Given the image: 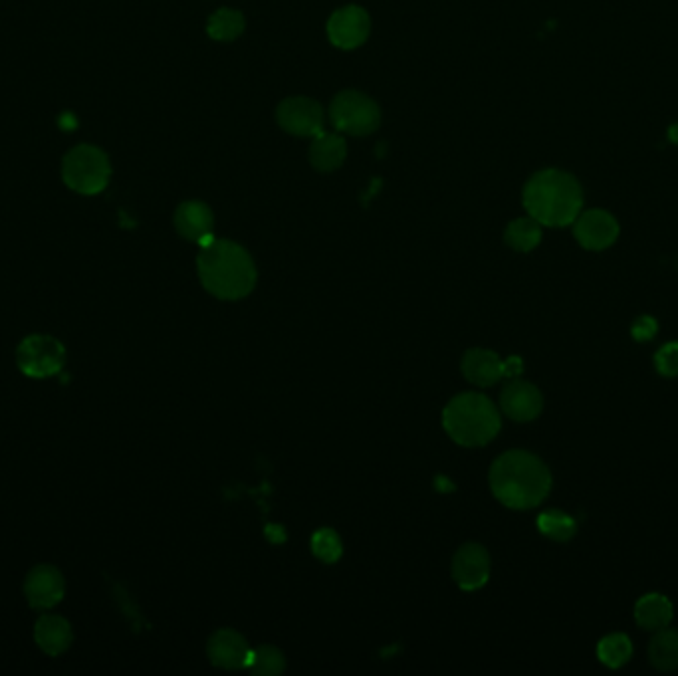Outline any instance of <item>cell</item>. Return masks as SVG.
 Instances as JSON below:
<instances>
[{
	"label": "cell",
	"mask_w": 678,
	"mask_h": 676,
	"mask_svg": "<svg viewBox=\"0 0 678 676\" xmlns=\"http://www.w3.org/2000/svg\"><path fill=\"white\" fill-rule=\"evenodd\" d=\"M671 139H673L675 143H678V125L671 127Z\"/></svg>",
	"instance_id": "f546056e"
},
{
	"label": "cell",
	"mask_w": 678,
	"mask_h": 676,
	"mask_svg": "<svg viewBox=\"0 0 678 676\" xmlns=\"http://www.w3.org/2000/svg\"><path fill=\"white\" fill-rule=\"evenodd\" d=\"M573 234L587 250H605L619 238V223L613 215L601 209L579 213L573 221Z\"/></svg>",
	"instance_id": "8fae6325"
},
{
	"label": "cell",
	"mask_w": 678,
	"mask_h": 676,
	"mask_svg": "<svg viewBox=\"0 0 678 676\" xmlns=\"http://www.w3.org/2000/svg\"><path fill=\"white\" fill-rule=\"evenodd\" d=\"M276 119L280 127L298 137H316L324 131V110L310 98H288L278 110Z\"/></svg>",
	"instance_id": "9c48e42d"
},
{
	"label": "cell",
	"mask_w": 678,
	"mask_h": 676,
	"mask_svg": "<svg viewBox=\"0 0 678 676\" xmlns=\"http://www.w3.org/2000/svg\"><path fill=\"white\" fill-rule=\"evenodd\" d=\"M462 373L470 383L490 387L504 377V361L494 351L470 349L462 357Z\"/></svg>",
	"instance_id": "e0dca14e"
},
{
	"label": "cell",
	"mask_w": 678,
	"mask_h": 676,
	"mask_svg": "<svg viewBox=\"0 0 678 676\" xmlns=\"http://www.w3.org/2000/svg\"><path fill=\"white\" fill-rule=\"evenodd\" d=\"M312 552L318 560L326 562V564H334L338 562L341 556V540L334 530H318L312 538Z\"/></svg>",
	"instance_id": "484cf974"
},
{
	"label": "cell",
	"mask_w": 678,
	"mask_h": 676,
	"mask_svg": "<svg viewBox=\"0 0 678 676\" xmlns=\"http://www.w3.org/2000/svg\"><path fill=\"white\" fill-rule=\"evenodd\" d=\"M504 240L510 248L518 252H530L542 242V225L532 217L516 219L506 228Z\"/></svg>",
	"instance_id": "7402d4cb"
},
{
	"label": "cell",
	"mask_w": 678,
	"mask_h": 676,
	"mask_svg": "<svg viewBox=\"0 0 678 676\" xmlns=\"http://www.w3.org/2000/svg\"><path fill=\"white\" fill-rule=\"evenodd\" d=\"M252 651L242 635L230 629L217 631L209 641V659L215 667L236 671L248 667Z\"/></svg>",
	"instance_id": "5bb4252c"
},
{
	"label": "cell",
	"mask_w": 678,
	"mask_h": 676,
	"mask_svg": "<svg viewBox=\"0 0 678 676\" xmlns=\"http://www.w3.org/2000/svg\"><path fill=\"white\" fill-rule=\"evenodd\" d=\"M330 117L338 131L357 137L373 133L381 123L379 106L369 96L353 90L341 92L334 98Z\"/></svg>",
	"instance_id": "52a82bcc"
},
{
	"label": "cell",
	"mask_w": 678,
	"mask_h": 676,
	"mask_svg": "<svg viewBox=\"0 0 678 676\" xmlns=\"http://www.w3.org/2000/svg\"><path fill=\"white\" fill-rule=\"evenodd\" d=\"M490 488L512 510L540 506L552 490L550 468L528 451L504 452L490 468Z\"/></svg>",
	"instance_id": "6da1fadb"
},
{
	"label": "cell",
	"mask_w": 678,
	"mask_h": 676,
	"mask_svg": "<svg viewBox=\"0 0 678 676\" xmlns=\"http://www.w3.org/2000/svg\"><path fill=\"white\" fill-rule=\"evenodd\" d=\"M371 30L369 14L361 6L339 8L328 22V36L334 46L341 50H353L361 46Z\"/></svg>",
	"instance_id": "30bf717a"
},
{
	"label": "cell",
	"mask_w": 678,
	"mask_h": 676,
	"mask_svg": "<svg viewBox=\"0 0 678 676\" xmlns=\"http://www.w3.org/2000/svg\"><path fill=\"white\" fill-rule=\"evenodd\" d=\"M524 207L540 225H573L583 209V193L575 177L560 169L536 173L524 187Z\"/></svg>",
	"instance_id": "3957f363"
},
{
	"label": "cell",
	"mask_w": 678,
	"mask_h": 676,
	"mask_svg": "<svg viewBox=\"0 0 678 676\" xmlns=\"http://www.w3.org/2000/svg\"><path fill=\"white\" fill-rule=\"evenodd\" d=\"M675 607L663 593H647L635 603V621L645 631H661L671 625Z\"/></svg>",
	"instance_id": "ac0fdd59"
},
{
	"label": "cell",
	"mask_w": 678,
	"mask_h": 676,
	"mask_svg": "<svg viewBox=\"0 0 678 676\" xmlns=\"http://www.w3.org/2000/svg\"><path fill=\"white\" fill-rule=\"evenodd\" d=\"M633 657V643L625 633H611L597 643V659L609 669L625 667Z\"/></svg>",
	"instance_id": "44dd1931"
},
{
	"label": "cell",
	"mask_w": 678,
	"mask_h": 676,
	"mask_svg": "<svg viewBox=\"0 0 678 676\" xmlns=\"http://www.w3.org/2000/svg\"><path fill=\"white\" fill-rule=\"evenodd\" d=\"M244 30V16L238 10L221 8L209 18V36L221 42L234 40Z\"/></svg>",
	"instance_id": "cb8c5ba5"
},
{
	"label": "cell",
	"mask_w": 678,
	"mask_h": 676,
	"mask_svg": "<svg viewBox=\"0 0 678 676\" xmlns=\"http://www.w3.org/2000/svg\"><path fill=\"white\" fill-rule=\"evenodd\" d=\"M452 577L466 591L482 587L490 577L488 552L478 544L462 546L452 560Z\"/></svg>",
	"instance_id": "4fadbf2b"
},
{
	"label": "cell",
	"mask_w": 678,
	"mask_h": 676,
	"mask_svg": "<svg viewBox=\"0 0 678 676\" xmlns=\"http://www.w3.org/2000/svg\"><path fill=\"white\" fill-rule=\"evenodd\" d=\"M34 641L42 653L58 657L70 649L74 641V631L68 619L54 613H44L34 625Z\"/></svg>",
	"instance_id": "2e32d148"
},
{
	"label": "cell",
	"mask_w": 678,
	"mask_h": 676,
	"mask_svg": "<svg viewBox=\"0 0 678 676\" xmlns=\"http://www.w3.org/2000/svg\"><path fill=\"white\" fill-rule=\"evenodd\" d=\"M197 270L207 292L221 300H240L256 284V266L250 254L232 240L213 238L201 246Z\"/></svg>",
	"instance_id": "7a4b0ae2"
},
{
	"label": "cell",
	"mask_w": 678,
	"mask_h": 676,
	"mask_svg": "<svg viewBox=\"0 0 678 676\" xmlns=\"http://www.w3.org/2000/svg\"><path fill=\"white\" fill-rule=\"evenodd\" d=\"M649 661L657 671H678V629L665 627L655 631V637L649 643Z\"/></svg>",
	"instance_id": "ffe728a7"
},
{
	"label": "cell",
	"mask_w": 678,
	"mask_h": 676,
	"mask_svg": "<svg viewBox=\"0 0 678 676\" xmlns=\"http://www.w3.org/2000/svg\"><path fill=\"white\" fill-rule=\"evenodd\" d=\"M16 365L30 379L56 377L66 365V347L48 334L26 336L16 347Z\"/></svg>",
	"instance_id": "8992f818"
},
{
	"label": "cell",
	"mask_w": 678,
	"mask_h": 676,
	"mask_svg": "<svg viewBox=\"0 0 678 676\" xmlns=\"http://www.w3.org/2000/svg\"><path fill=\"white\" fill-rule=\"evenodd\" d=\"M345 155H347L345 139L338 133L320 131L310 145V161L318 171H324V173L336 171L338 167H341V163L345 161Z\"/></svg>",
	"instance_id": "d6986e66"
},
{
	"label": "cell",
	"mask_w": 678,
	"mask_h": 676,
	"mask_svg": "<svg viewBox=\"0 0 678 676\" xmlns=\"http://www.w3.org/2000/svg\"><path fill=\"white\" fill-rule=\"evenodd\" d=\"M248 669L254 675H280L284 671V657L278 649L266 645L252 651Z\"/></svg>",
	"instance_id": "d4e9b609"
},
{
	"label": "cell",
	"mask_w": 678,
	"mask_h": 676,
	"mask_svg": "<svg viewBox=\"0 0 678 676\" xmlns=\"http://www.w3.org/2000/svg\"><path fill=\"white\" fill-rule=\"evenodd\" d=\"M500 407L512 421L530 423L540 417L544 409V397L536 385L528 381H512L502 391Z\"/></svg>",
	"instance_id": "7c38bea8"
},
{
	"label": "cell",
	"mask_w": 678,
	"mask_h": 676,
	"mask_svg": "<svg viewBox=\"0 0 678 676\" xmlns=\"http://www.w3.org/2000/svg\"><path fill=\"white\" fill-rule=\"evenodd\" d=\"M66 595V579L56 565H34L24 579V597L36 611L54 609Z\"/></svg>",
	"instance_id": "ba28073f"
},
{
	"label": "cell",
	"mask_w": 678,
	"mask_h": 676,
	"mask_svg": "<svg viewBox=\"0 0 678 676\" xmlns=\"http://www.w3.org/2000/svg\"><path fill=\"white\" fill-rule=\"evenodd\" d=\"M657 332H659V324L653 316H639L631 326V336L639 343L655 339Z\"/></svg>",
	"instance_id": "83f0119b"
},
{
	"label": "cell",
	"mask_w": 678,
	"mask_h": 676,
	"mask_svg": "<svg viewBox=\"0 0 678 676\" xmlns=\"http://www.w3.org/2000/svg\"><path fill=\"white\" fill-rule=\"evenodd\" d=\"M112 177V163L106 151L96 145L82 143L70 149L62 159V181L78 195H100Z\"/></svg>",
	"instance_id": "5b68a950"
},
{
	"label": "cell",
	"mask_w": 678,
	"mask_h": 676,
	"mask_svg": "<svg viewBox=\"0 0 678 676\" xmlns=\"http://www.w3.org/2000/svg\"><path fill=\"white\" fill-rule=\"evenodd\" d=\"M655 369L663 377H678V341H669L665 343L657 353H655Z\"/></svg>",
	"instance_id": "4316f807"
},
{
	"label": "cell",
	"mask_w": 678,
	"mask_h": 676,
	"mask_svg": "<svg viewBox=\"0 0 678 676\" xmlns=\"http://www.w3.org/2000/svg\"><path fill=\"white\" fill-rule=\"evenodd\" d=\"M213 226H215L213 211L201 201H187L175 213L177 232L183 238L197 242L199 246H205L215 238Z\"/></svg>",
	"instance_id": "9a60e30c"
},
{
	"label": "cell",
	"mask_w": 678,
	"mask_h": 676,
	"mask_svg": "<svg viewBox=\"0 0 678 676\" xmlns=\"http://www.w3.org/2000/svg\"><path fill=\"white\" fill-rule=\"evenodd\" d=\"M524 371V363L520 357H510L504 361V375L506 377H516Z\"/></svg>",
	"instance_id": "f1b7e54d"
},
{
	"label": "cell",
	"mask_w": 678,
	"mask_h": 676,
	"mask_svg": "<svg viewBox=\"0 0 678 676\" xmlns=\"http://www.w3.org/2000/svg\"><path fill=\"white\" fill-rule=\"evenodd\" d=\"M538 530L554 542H569L577 534V522L562 510H548L540 514Z\"/></svg>",
	"instance_id": "603a6c76"
},
{
	"label": "cell",
	"mask_w": 678,
	"mask_h": 676,
	"mask_svg": "<svg viewBox=\"0 0 678 676\" xmlns=\"http://www.w3.org/2000/svg\"><path fill=\"white\" fill-rule=\"evenodd\" d=\"M443 425L454 443L462 447H482L500 431V415L494 403L480 393L454 397L443 413Z\"/></svg>",
	"instance_id": "277c9868"
}]
</instances>
